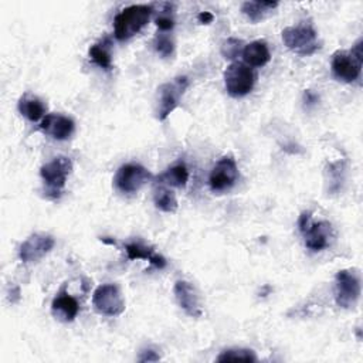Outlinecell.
<instances>
[{
	"label": "cell",
	"instance_id": "cell-1",
	"mask_svg": "<svg viewBox=\"0 0 363 363\" xmlns=\"http://www.w3.org/2000/svg\"><path fill=\"white\" fill-rule=\"evenodd\" d=\"M152 11V6L147 4H133L123 9L113 20V33L116 40L125 41L139 33L147 24Z\"/></svg>",
	"mask_w": 363,
	"mask_h": 363
},
{
	"label": "cell",
	"instance_id": "cell-2",
	"mask_svg": "<svg viewBox=\"0 0 363 363\" xmlns=\"http://www.w3.org/2000/svg\"><path fill=\"white\" fill-rule=\"evenodd\" d=\"M282 41L299 55H311L319 50L318 33L309 23H301L282 30Z\"/></svg>",
	"mask_w": 363,
	"mask_h": 363
},
{
	"label": "cell",
	"instance_id": "cell-3",
	"mask_svg": "<svg viewBox=\"0 0 363 363\" xmlns=\"http://www.w3.org/2000/svg\"><path fill=\"white\" fill-rule=\"evenodd\" d=\"M71 170H72V162L67 156L54 157L51 162L41 166L40 174L45 184V194L50 199L60 197Z\"/></svg>",
	"mask_w": 363,
	"mask_h": 363
},
{
	"label": "cell",
	"instance_id": "cell-4",
	"mask_svg": "<svg viewBox=\"0 0 363 363\" xmlns=\"http://www.w3.org/2000/svg\"><path fill=\"white\" fill-rule=\"evenodd\" d=\"M360 277L354 269H340L335 277V299L343 309L354 308L360 298Z\"/></svg>",
	"mask_w": 363,
	"mask_h": 363
},
{
	"label": "cell",
	"instance_id": "cell-5",
	"mask_svg": "<svg viewBox=\"0 0 363 363\" xmlns=\"http://www.w3.org/2000/svg\"><path fill=\"white\" fill-rule=\"evenodd\" d=\"M189 88V78L179 75L172 81L164 82L159 88V101H157V119L164 121L180 104L182 96Z\"/></svg>",
	"mask_w": 363,
	"mask_h": 363
},
{
	"label": "cell",
	"instance_id": "cell-6",
	"mask_svg": "<svg viewBox=\"0 0 363 363\" xmlns=\"http://www.w3.org/2000/svg\"><path fill=\"white\" fill-rule=\"evenodd\" d=\"M255 75L252 69L242 62H233L224 71V84L228 95L234 98L245 96L252 91Z\"/></svg>",
	"mask_w": 363,
	"mask_h": 363
},
{
	"label": "cell",
	"instance_id": "cell-7",
	"mask_svg": "<svg viewBox=\"0 0 363 363\" xmlns=\"http://www.w3.org/2000/svg\"><path fill=\"white\" fill-rule=\"evenodd\" d=\"M150 179L152 173L142 164L126 163L118 169L113 177V184L121 193H136Z\"/></svg>",
	"mask_w": 363,
	"mask_h": 363
},
{
	"label": "cell",
	"instance_id": "cell-8",
	"mask_svg": "<svg viewBox=\"0 0 363 363\" xmlns=\"http://www.w3.org/2000/svg\"><path fill=\"white\" fill-rule=\"evenodd\" d=\"M92 303L99 313L106 316H118L125 311V301L113 284L99 285L92 294Z\"/></svg>",
	"mask_w": 363,
	"mask_h": 363
},
{
	"label": "cell",
	"instance_id": "cell-9",
	"mask_svg": "<svg viewBox=\"0 0 363 363\" xmlns=\"http://www.w3.org/2000/svg\"><path fill=\"white\" fill-rule=\"evenodd\" d=\"M238 179V167L233 156L221 157L213 167L208 184L214 193H221L230 190Z\"/></svg>",
	"mask_w": 363,
	"mask_h": 363
},
{
	"label": "cell",
	"instance_id": "cell-10",
	"mask_svg": "<svg viewBox=\"0 0 363 363\" xmlns=\"http://www.w3.org/2000/svg\"><path fill=\"white\" fill-rule=\"evenodd\" d=\"M52 235L45 233H34L27 237L18 248V257L24 264H33L45 257L54 247Z\"/></svg>",
	"mask_w": 363,
	"mask_h": 363
},
{
	"label": "cell",
	"instance_id": "cell-11",
	"mask_svg": "<svg viewBox=\"0 0 363 363\" xmlns=\"http://www.w3.org/2000/svg\"><path fill=\"white\" fill-rule=\"evenodd\" d=\"M362 62L350 51H336L332 57V72L343 82H353L360 75Z\"/></svg>",
	"mask_w": 363,
	"mask_h": 363
},
{
	"label": "cell",
	"instance_id": "cell-12",
	"mask_svg": "<svg viewBox=\"0 0 363 363\" xmlns=\"http://www.w3.org/2000/svg\"><path fill=\"white\" fill-rule=\"evenodd\" d=\"M176 301L179 306L191 318H200L203 315L199 295L191 284L187 281H176L174 288H173Z\"/></svg>",
	"mask_w": 363,
	"mask_h": 363
},
{
	"label": "cell",
	"instance_id": "cell-13",
	"mask_svg": "<svg viewBox=\"0 0 363 363\" xmlns=\"http://www.w3.org/2000/svg\"><path fill=\"white\" fill-rule=\"evenodd\" d=\"M40 129L57 140H64L69 138L74 132V121L68 116L58 113H48L43 118Z\"/></svg>",
	"mask_w": 363,
	"mask_h": 363
},
{
	"label": "cell",
	"instance_id": "cell-14",
	"mask_svg": "<svg viewBox=\"0 0 363 363\" xmlns=\"http://www.w3.org/2000/svg\"><path fill=\"white\" fill-rule=\"evenodd\" d=\"M51 312L57 319L62 322H71L77 318L79 312V305L77 299L72 298L65 291V288H62L51 302Z\"/></svg>",
	"mask_w": 363,
	"mask_h": 363
},
{
	"label": "cell",
	"instance_id": "cell-15",
	"mask_svg": "<svg viewBox=\"0 0 363 363\" xmlns=\"http://www.w3.org/2000/svg\"><path fill=\"white\" fill-rule=\"evenodd\" d=\"M305 237V245L312 251H320L329 245L332 234V225L328 221L311 223V225L302 233Z\"/></svg>",
	"mask_w": 363,
	"mask_h": 363
},
{
	"label": "cell",
	"instance_id": "cell-16",
	"mask_svg": "<svg viewBox=\"0 0 363 363\" xmlns=\"http://www.w3.org/2000/svg\"><path fill=\"white\" fill-rule=\"evenodd\" d=\"M241 54L248 67H264L271 60L268 45L262 40H257L247 44L242 48Z\"/></svg>",
	"mask_w": 363,
	"mask_h": 363
},
{
	"label": "cell",
	"instance_id": "cell-17",
	"mask_svg": "<svg viewBox=\"0 0 363 363\" xmlns=\"http://www.w3.org/2000/svg\"><path fill=\"white\" fill-rule=\"evenodd\" d=\"M125 251L129 259H147L153 267L162 269L166 267V259L156 254L150 247H146L139 242H130L125 245Z\"/></svg>",
	"mask_w": 363,
	"mask_h": 363
},
{
	"label": "cell",
	"instance_id": "cell-18",
	"mask_svg": "<svg viewBox=\"0 0 363 363\" xmlns=\"http://www.w3.org/2000/svg\"><path fill=\"white\" fill-rule=\"evenodd\" d=\"M18 111L31 122H37L45 115V105L37 96L24 94L18 101Z\"/></svg>",
	"mask_w": 363,
	"mask_h": 363
},
{
	"label": "cell",
	"instance_id": "cell-19",
	"mask_svg": "<svg viewBox=\"0 0 363 363\" xmlns=\"http://www.w3.org/2000/svg\"><path fill=\"white\" fill-rule=\"evenodd\" d=\"M277 1H245L241 6V11L252 21L258 23L264 17H267L275 7Z\"/></svg>",
	"mask_w": 363,
	"mask_h": 363
},
{
	"label": "cell",
	"instance_id": "cell-20",
	"mask_svg": "<svg viewBox=\"0 0 363 363\" xmlns=\"http://www.w3.org/2000/svg\"><path fill=\"white\" fill-rule=\"evenodd\" d=\"M160 184H169L173 187H184L189 180V170L183 163H179L157 177Z\"/></svg>",
	"mask_w": 363,
	"mask_h": 363
},
{
	"label": "cell",
	"instance_id": "cell-21",
	"mask_svg": "<svg viewBox=\"0 0 363 363\" xmlns=\"http://www.w3.org/2000/svg\"><path fill=\"white\" fill-rule=\"evenodd\" d=\"M153 201H155L156 208H159L160 211L174 213L177 210V199H176L174 193L170 189L162 186L160 183H159V186L155 187Z\"/></svg>",
	"mask_w": 363,
	"mask_h": 363
},
{
	"label": "cell",
	"instance_id": "cell-22",
	"mask_svg": "<svg viewBox=\"0 0 363 363\" xmlns=\"http://www.w3.org/2000/svg\"><path fill=\"white\" fill-rule=\"evenodd\" d=\"M91 60L104 69L112 68V57L109 52V40L105 38L89 47Z\"/></svg>",
	"mask_w": 363,
	"mask_h": 363
},
{
	"label": "cell",
	"instance_id": "cell-23",
	"mask_svg": "<svg viewBox=\"0 0 363 363\" xmlns=\"http://www.w3.org/2000/svg\"><path fill=\"white\" fill-rule=\"evenodd\" d=\"M257 362V356L250 349H228L224 350L218 357L217 362Z\"/></svg>",
	"mask_w": 363,
	"mask_h": 363
},
{
	"label": "cell",
	"instance_id": "cell-24",
	"mask_svg": "<svg viewBox=\"0 0 363 363\" xmlns=\"http://www.w3.org/2000/svg\"><path fill=\"white\" fill-rule=\"evenodd\" d=\"M242 52V41L237 40V38H228L227 41H224V44L221 45V54L224 58L228 60H234L235 57H238V54Z\"/></svg>",
	"mask_w": 363,
	"mask_h": 363
},
{
	"label": "cell",
	"instance_id": "cell-25",
	"mask_svg": "<svg viewBox=\"0 0 363 363\" xmlns=\"http://www.w3.org/2000/svg\"><path fill=\"white\" fill-rule=\"evenodd\" d=\"M155 50L164 58L170 57L173 54V50H174V45H173V41L169 35H164V34H160L156 37L155 40Z\"/></svg>",
	"mask_w": 363,
	"mask_h": 363
},
{
	"label": "cell",
	"instance_id": "cell-26",
	"mask_svg": "<svg viewBox=\"0 0 363 363\" xmlns=\"http://www.w3.org/2000/svg\"><path fill=\"white\" fill-rule=\"evenodd\" d=\"M172 10V9H170ZM170 10H163L157 17H156V27L160 31H170L174 26V20L172 17Z\"/></svg>",
	"mask_w": 363,
	"mask_h": 363
},
{
	"label": "cell",
	"instance_id": "cell-27",
	"mask_svg": "<svg viewBox=\"0 0 363 363\" xmlns=\"http://www.w3.org/2000/svg\"><path fill=\"white\" fill-rule=\"evenodd\" d=\"M311 225V211H302L298 218V227L299 231L303 233Z\"/></svg>",
	"mask_w": 363,
	"mask_h": 363
},
{
	"label": "cell",
	"instance_id": "cell-28",
	"mask_svg": "<svg viewBox=\"0 0 363 363\" xmlns=\"http://www.w3.org/2000/svg\"><path fill=\"white\" fill-rule=\"evenodd\" d=\"M156 360H159V354H156L155 350H145L139 357V362H156Z\"/></svg>",
	"mask_w": 363,
	"mask_h": 363
},
{
	"label": "cell",
	"instance_id": "cell-29",
	"mask_svg": "<svg viewBox=\"0 0 363 363\" xmlns=\"http://www.w3.org/2000/svg\"><path fill=\"white\" fill-rule=\"evenodd\" d=\"M318 99H319V98H318L316 94H313V92L309 91V89L305 91V94H303V101H305L306 105H313V104L318 102Z\"/></svg>",
	"mask_w": 363,
	"mask_h": 363
},
{
	"label": "cell",
	"instance_id": "cell-30",
	"mask_svg": "<svg viewBox=\"0 0 363 363\" xmlns=\"http://www.w3.org/2000/svg\"><path fill=\"white\" fill-rule=\"evenodd\" d=\"M197 20H199L201 24H210V23L214 20V16H213L210 11H201V13L197 16Z\"/></svg>",
	"mask_w": 363,
	"mask_h": 363
}]
</instances>
